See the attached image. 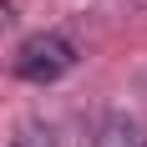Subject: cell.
<instances>
[{
  "mask_svg": "<svg viewBox=\"0 0 147 147\" xmlns=\"http://www.w3.org/2000/svg\"><path fill=\"white\" fill-rule=\"evenodd\" d=\"M10 147H56V137L46 132V127H26V132L15 137V142H10Z\"/></svg>",
  "mask_w": 147,
  "mask_h": 147,
  "instance_id": "obj_3",
  "label": "cell"
},
{
  "mask_svg": "<svg viewBox=\"0 0 147 147\" xmlns=\"http://www.w3.org/2000/svg\"><path fill=\"white\" fill-rule=\"evenodd\" d=\"M71 66H76V46H71V36H61V30H41V36H30V41L15 51V61H10V71L20 76V81H36V86L66 76Z\"/></svg>",
  "mask_w": 147,
  "mask_h": 147,
  "instance_id": "obj_1",
  "label": "cell"
},
{
  "mask_svg": "<svg viewBox=\"0 0 147 147\" xmlns=\"http://www.w3.org/2000/svg\"><path fill=\"white\" fill-rule=\"evenodd\" d=\"M91 147H147V132L137 127L132 117L112 112V117H102V122H96V137H91Z\"/></svg>",
  "mask_w": 147,
  "mask_h": 147,
  "instance_id": "obj_2",
  "label": "cell"
}]
</instances>
